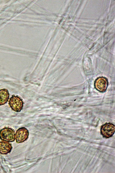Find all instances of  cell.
I'll return each mask as SVG.
<instances>
[{
  "label": "cell",
  "instance_id": "cell-1",
  "mask_svg": "<svg viewBox=\"0 0 115 173\" xmlns=\"http://www.w3.org/2000/svg\"><path fill=\"white\" fill-rule=\"evenodd\" d=\"M15 134L12 129L5 127L0 130V139L7 142H12L15 140Z\"/></svg>",
  "mask_w": 115,
  "mask_h": 173
},
{
  "label": "cell",
  "instance_id": "cell-2",
  "mask_svg": "<svg viewBox=\"0 0 115 173\" xmlns=\"http://www.w3.org/2000/svg\"><path fill=\"white\" fill-rule=\"evenodd\" d=\"M9 102L10 107L15 111L19 112L22 109L24 102L22 99L18 96L13 95Z\"/></svg>",
  "mask_w": 115,
  "mask_h": 173
},
{
  "label": "cell",
  "instance_id": "cell-3",
  "mask_svg": "<svg viewBox=\"0 0 115 173\" xmlns=\"http://www.w3.org/2000/svg\"><path fill=\"white\" fill-rule=\"evenodd\" d=\"M29 134V131L25 128L23 127L19 128L17 130L15 135L16 142L19 143L24 142L28 139Z\"/></svg>",
  "mask_w": 115,
  "mask_h": 173
},
{
  "label": "cell",
  "instance_id": "cell-4",
  "mask_svg": "<svg viewBox=\"0 0 115 173\" xmlns=\"http://www.w3.org/2000/svg\"><path fill=\"white\" fill-rule=\"evenodd\" d=\"M115 130V125L113 124L108 123L105 124L101 126V132L103 137L108 138L113 136Z\"/></svg>",
  "mask_w": 115,
  "mask_h": 173
},
{
  "label": "cell",
  "instance_id": "cell-5",
  "mask_svg": "<svg viewBox=\"0 0 115 173\" xmlns=\"http://www.w3.org/2000/svg\"><path fill=\"white\" fill-rule=\"evenodd\" d=\"M94 85L95 88L98 91L104 92L106 90L107 88L108 81L104 77H100L95 80Z\"/></svg>",
  "mask_w": 115,
  "mask_h": 173
},
{
  "label": "cell",
  "instance_id": "cell-6",
  "mask_svg": "<svg viewBox=\"0 0 115 173\" xmlns=\"http://www.w3.org/2000/svg\"><path fill=\"white\" fill-rule=\"evenodd\" d=\"M12 148V144L5 141H0V153L7 154L10 153Z\"/></svg>",
  "mask_w": 115,
  "mask_h": 173
},
{
  "label": "cell",
  "instance_id": "cell-7",
  "mask_svg": "<svg viewBox=\"0 0 115 173\" xmlns=\"http://www.w3.org/2000/svg\"><path fill=\"white\" fill-rule=\"evenodd\" d=\"M9 94L8 90L6 89L0 90V106L5 104L8 101Z\"/></svg>",
  "mask_w": 115,
  "mask_h": 173
}]
</instances>
